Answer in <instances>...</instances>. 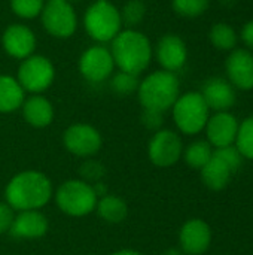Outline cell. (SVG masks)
I'll return each instance as SVG.
<instances>
[{
    "label": "cell",
    "mask_w": 253,
    "mask_h": 255,
    "mask_svg": "<svg viewBox=\"0 0 253 255\" xmlns=\"http://www.w3.org/2000/svg\"><path fill=\"white\" fill-rule=\"evenodd\" d=\"M51 179L37 170H24L9 179L4 188L6 203L16 212L40 211L52 199Z\"/></svg>",
    "instance_id": "1"
},
{
    "label": "cell",
    "mask_w": 253,
    "mask_h": 255,
    "mask_svg": "<svg viewBox=\"0 0 253 255\" xmlns=\"http://www.w3.org/2000/svg\"><path fill=\"white\" fill-rule=\"evenodd\" d=\"M110 54L119 70L139 76L151 63L152 45L143 33L127 28L112 40Z\"/></svg>",
    "instance_id": "2"
},
{
    "label": "cell",
    "mask_w": 253,
    "mask_h": 255,
    "mask_svg": "<svg viewBox=\"0 0 253 255\" xmlns=\"http://www.w3.org/2000/svg\"><path fill=\"white\" fill-rule=\"evenodd\" d=\"M137 96L143 109H152L164 114L167 109L173 108L174 102L180 96V84L173 72L157 70L140 81Z\"/></svg>",
    "instance_id": "3"
},
{
    "label": "cell",
    "mask_w": 253,
    "mask_h": 255,
    "mask_svg": "<svg viewBox=\"0 0 253 255\" xmlns=\"http://www.w3.org/2000/svg\"><path fill=\"white\" fill-rule=\"evenodd\" d=\"M84 25L89 37L95 42H112L122 27L121 12L109 0H95L84 15Z\"/></svg>",
    "instance_id": "4"
},
{
    "label": "cell",
    "mask_w": 253,
    "mask_h": 255,
    "mask_svg": "<svg viewBox=\"0 0 253 255\" xmlns=\"http://www.w3.org/2000/svg\"><path fill=\"white\" fill-rule=\"evenodd\" d=\"M54 199L61 212L75 218L89 215L95 211L98 200L92 185L82 179H69L63 182L57 188Z\"/></svg>",
    "instance_id": "5"
},
{
    "label": "cell",
    "mask_w": 253,
    "mask_h": 255,
    "mask_svg": "<svg viewBox=\"0 0 253 255\" xmlns=\"http://www.w3.org/2000/svg\"><path fill=\"white\" fill-rule=\"evenodd\" d=\"M171 109L174 124L182 133L197 134L204 130L210 109L200 93L189 91L183 96H179Z\"/></svg>",
    "instance_id": "6"
},
{
    "label": "cell",
    "mask_w": 253,
    "mask_h": 255,
    "mask_svg": "<svg viewBox=\"0 0 253 255\" xmlns=\"http://www.w3.org/2000/svg\"><path fill=\"white\" fill-rule=\"evenodd\" d=\"M55 78V69L49 58L43 55H30L24 58L18 67L16 79L24 88L31 94H40L48 90Z\"/></svg>",
    "instance_id": "7"
},
{
    "label": "cell",
    "mask_w": 253,
    "mask_h": 255,
    "mask_svg": "<svg viewBox=\"0 0 253 255\" xmlns=\"http://www.w3.org/2000/svg\"><path fill=\"white\" fill-rule=\"evenodd\" d=\"M42 24L45 30L58 39L73 36L78 28V18L73 6L67 0H48L42 9Z\"/></svg>",
    "instance_id": "8"
},
{
    "label": "cell",
    "mask_w": 253,
    "mask_h": 255,
    "mask_svg": "<svg viewBox=\"0 0 253 255\" xmlns=\"http://www.w3.org/2000/svg\"><path fill=\"white\" fill-rule=\"evenodd\" d=\"M63 143L70 154L88 158L100 151L103 139L100 131L91 124L76 123L66 128L63 134Z\"/></svg>",
    "instance_id": "9"
},
{
    "label": "cell",
    "mask_w": 253,
    "mask_h": 255,
    "mask_svg": "<svg viewBox=\"0 0 253 255\" xmlns=\"http://www.w3.org/2000/svg\"><path fill=\"white\" fill-rule=\"evenodd\" d=\"M183 154V143L173 130L161 128L155 131L148 145V157L158 167H170L176 164Z\"/></svg>",
    "instance_id": "10"
},
{
    "label": "cell",
    "mask_w": 253,
    "mask_h": 255,
    "mask_svg": "<svg viewBox=\"0 0 253 255\" xmlns=\"http://www.w3.org/2000/svg\"><path fill=\"white\" fill-rule=\"evenodd\" d=\"M115 61L110 49L103 45L89 46L79 58V72L89 82H103L113 73Z\"/></svg>",
    "instance_id": "11"
},
{
    "label": "cell",
    "mask_w": 253,
    "mask_h": 255,
    "mask_svg": "<svg viewBox=\"0 0 253 255\" xmlns=\"http://www.w3.org/2000/svg\"><path fill=\"white\" fill-rule=\"evenodd\" d=\"M212 232L207 223L194 218L186 221L179 233V244L182 253L186 255H203L210 247Z\"/></svg>",
    "instance_id": "12"
},
{
    "label": "cell",
    "mask_w": 253,
    "mask_h": 255,
    "mask_svg": "<svg viewBox=\"0 0 253 255\" xmlns=\"http://www.w3.org/2000/svg\"><path fill=\"white\" fill-rule=\"evenodd\" d=\"M1 46L7 55L24 60L33 55L36 48V36L30 27L24 24H12L1 36Z\"/></svg>",
    "instance_id": "13"
},
{
    "label": "cell",
    "mask_w": 253,
    "mask_h": 255,
    "mask_svg": "<svg viewBox=\"0 0 253 255\" xmlns=\"http://www.w3.org/2000/svg\"><path fill=\"white\" fill-rule=\"evenodd\" d=\"M204 128L207 133V142L215 148H224L236 142L239 123L230 112H216L213 117H209Z\"/></svg>",
    "instance_id": "14"
},
{
    "label": "cell",
    "mask_w": 253,
    "mask_h": 255,
    "mask_svg": "<svg viewBox=\"0 0 253 255\" xmlns=\"http://www.w3.org/2000/svg\"><path fill=\"white\" fill-rule=\"evenodd\" d=\"M157 58L163 70L176 72L182 69L188 58V49L185 42L176 34H166L157 45Z\"/></svg>",
    "instance_id": "15"
},
{
    "label": "cell",
    "mask_w": 253,
    "mask_h": 255,
    "mask_svg": "<svg viewBox=\"0 0 253 255\" xmlns=\"http://www.w3.org/2000/svg\"><path fill=\"white\" fill-rule=\"evenodd\" d=\"M230 84L240 90H253V54L248 49H233L227 58Z\"/></svg>",
    "instance_id": "16"
},
{
    "label": "cell",
    "mask_w": 253,
    "mask_h": 255,
    "mask_svg": "<svg viewBox=\"0 0 253 255\" xmlns=\"http://www.w3.org/2000/svg\"><path fill=\"white\" fill-rule=\"evenodd\" d=\"M49 223L40 211H22L13 217L9 235L16 239H39L46 235Z\"/></svg>",
    "instance_id": "17"
},
{
    "label": "cell",
    "mask_w": 253,
    "mask_h": 255,
    "mask_svg": "<svg viewBox=\"0 0 253 255\" xmlns=\"http://www.w3.org/2000/svg\"><path fill=\"white\" fill-rule=\"evenodd\" d=\"M209 109L216 112H227L236 103V91L233 85L222 78H210L203 85L200 93Z\"/></svg>",
    "instance_id": "18"
},
{
    "label": "cell",
    "mask_w": 253,
    "mask_h": 255,
    "mask_svg": "<svg viewBox=\"0 0 253 255\" xmlns=\"http://www.w3.org/2000/svg\"><path fill=\"white\" fill-rule=\"evenodd\" d=\"M21 109L27 124H30L34 128H45L51 126V123L54 121V106L42 94H33L28 99H25Z\"/></svg>",
    "instance_id": "19"
},
{
    "label": "cell",
    "mask_w": 253,
    "mask_h": 255,
    "mask_svg": "<svg viewBox=\"0 0 253 255\" xmlns=\"http://www.w3.org/2000/svg\"><path fill=\"white\" fill-rule=\"evenodd\" d=\"M25 100V91L16 78L9 75H0V112L10 114L22 106Z\"/></svg>",
    "instance_id": "20"
},
{
    "label": "cell",
    "mask_w": 253,
    "mask_h": 255,
    "mask_svg": "<svg viewBox=\"0 0 253 255\" xmlns=\"http://www.w3.org/2000/svg\"><path fill=\"white\" fill-rule=\"evenodd\" d=\"M231 175H233V172L228 167V164L224 163L215 154L207 161V164L201 169V179H203L204 185L215 191L224 190L228 185Z\"/></svg>",
    "instance_id": "21"
},
{
    "label": "cell",
    "mask_w": 253,
    "mask_h": 255,
    "mask_svg": "<svg viewBox=\"0 0 253 255\" xmlns=\"http://www.w3.org/2000/svg\"><path fill=\"white\" fill-rule=\"evenodd\" d=\"M95 211H97L98 217L109 224H119L128 215L127 203L115 194H106V196L100 197L97 200Z\"/></svg>",
    "instance_id": "22"
},
{
    "label": "cell",
    "mask_w": 253,
    "mask_h": 255,
    "mask_svg": "<svg viewBox=\"0 0 253 255\" xmlns=\"http://www.w3.org/2000/svg\"><path fill=\"white\" fill-rule=\"evenodd\" d=\"M183 160L192 169H203L212 158V145L207 140H195L183 149Z\"/></svg>",
    "instance_id": "23"
},
{
    "label": "cell",
    "mask_w": 253,
    "mask_h": 255,
    "mask_svg": "<svg viewBox=\"0 0 253 255\" xmlns=\"http://www.w3.org/2000/svg\"><path fill=\"white\" fill-rule=\"evenodd\" d=\"M210 42L219 51H233L237 45V33L227 22H218L209 33Z\"/></svg>",
    "instance_id": "24"
},
{
    "label": "cell",
    "mask_w": 253,
    "mask_h": 255,
    "mask_svg": "<svg viewBox=\"0 0 253 255\" xmlns=\"http://www.w3.org/2000/svg\"><path fill=\"white\" fill-rule=\"evenodd\" d=\"M236 148L243 157L253 160V117L246 118L242 124H239Z\"/></svg>",
    "instance_id": "25"
},
{
    "label": "cell",
    "mask_w": 253,
    "mask_h": 255,
    "mask_svg": "<svg viewBox=\"0 0 253 255\" xmlns=\"http://www.w3.org/2000/svg\"><path fill=\"white\" fill-rule=\"evenodd\" d=\"M139 84H140V81H139L137 75H133V73H128V72H122V70H119L110 79L112 91L116 93L118 96H130L133 93H137Z\"/></svg>",
    "instance_id": "26"
},
{
    "label": "cell",
    "mask_w": 253,
    "mask_h": 255,
    "mask_svg": "<svg viewBox=\"0 0 253 255\" xmlns=\"http://www.w3.org/2000/svg\"><path fill=\"white\" fill-rule=\"evenodd\" d=\"M121 12V21L122 24H125L128 28H134L136 25H139L145 15H146V6L142 0H128Z\"/></svg>",
    "instance_id": "27"
},
{
    "label": "cell",
    "mask_w": 253,
    "mask_h": 255,
    "mask_svg": "<svg viewBox=\"0 0 253 255\" xmlns=\"http://www.w3.org/2000/svg\"><path fill=\"white\" fill-rule=\"evenodd\" d=\"M45 0H10L12 12L24 19H31L40 15Z\"/></svg>",
    "instance_id": "28"
},
{
    "label": "cell",
    "mask_w": 253,
    "mask_h": 255,
    "mask_svg": "<svg viewBox=\"0 0 253 255\" xmlns=\"http://www.w3.org/2000/svg\"><path fill=\"white\" fill-rule=\"evenodd\" d=\"M209 7V0H173V9L177 15L195 18L203 15Z\"/></svg>",
    "instance_id": "29"
},
{
    "label": "cell",
    "mask_w": 253,
    "mask_h": 255,
    "mask_svg": "<svg viewBox=\"0 0 253 255\" xmlns=\"http://www.w3.org/2000/svg\"><path fill=\"white\" fill-rule=\"evenodd\" d=\"M79 175H81L82 181L92 185L103 179V176L106 175V169L97 160H85L79 167Z\"/></svg>",
    "instance_id": "30"
},
{
    "label": "cell",
    "mask_w": 253,
    "mask_h": 255,
    "mask_svg": "<svg viewBox=\"0 0 253 255\" xmlns=\"http://www.w3.org/2000/svg\"><path fill=\"white\" fill-rule=\"evenodd\" d=\"M216 157H219L224 163L228 164V167L231 169L233 173H236L243 161V155L239 152V149L233 145L230 146H224V148H216V151L213 152Z\"/></svg>",
    "instance_id": "31"
},
{
    "label": "cell",
    "mask_w": 253,
    "mask_h": 255,
    "mask_svg": "<svg viewBox=\"0 0 253 255\" xmlns=\"http://www.w3.org/2000/svg\"><path fill=\"white\" fill-rule=\"evenodd\" d=\"M163 123H164L163 112L152 111V109H143V112H142V124L148 130L158 131V130H161Z\"/></svg>",
    "instance_id": "32"
},
{
    "label": "cell",
    "mask_w": 253,
    "mask_h": 255,
    "mask_svg": "<svg viewBox=\"0 0 253 255\" xmlns=\"http://www.w3.org/2000/svg\"><path fill=\"white\" fill-rule=\"evenodd\" d=\"M15 211L4 202L1 203L0 202V235H4V233H9L10 230V226L13 223V214Z\"/></svg>",
    "instance_id": "33"
},
{
    "label": "cell",
    "mask_w": 253,
    "mask_h": 255,
    "mask_svg": "<svg viewBox=\"0 0 253 255\" xmlns=\"http://www.w3.org/2000/svg\"><path fill=\"white\" fill-rule=\"evenodd\" d=\"M242 39L246 43V46H249L251 49H253V19L249 21L243 27V30H242Z\"/></svg>",
    "instance_id": "34"
},
{
    "label": "cell",
    "mask_w": 253,
    "mask_h": 255,
    "mask_svg": "<svg viewBox=\"0 0 253 255\" xmlns=\"http://www.w3.org/2000/svg\"><path fill=\"white\" fill-rule=\"evenodd\" d=\"M110 255H142L139 251H134V250H119L116 253Z\"/></svg>",
    "instance_id": "35"
},
{
    "label": "cell",
    "mask_w": 253,
    "mask_h": 255,
    "mask_svg": "<svg viewBox=\"0 0 253 255\" xmlns=\"http://www.w3.org/2000/svg\"><path fill=\"white\" fill-rule=\"evenodd\" d=\"M163 255H185L182 253V250H177V248H170L167 251H164Z\"/></svg>",
    "instance_id": "36"
},
{
    "label": "cell",
    "mask_w": 253,
    "mask_h": 255,
    "mask_svg": "<svg viewBox=\"0 0 253 255\" xmlns=\"http://www.w3.org/2000/svg\"><path fill=\"white\" fill-rule=\"evenodd\" d=\"M67 1H70V3H72V1H82V0H67Z\"/></svg>",
    "instance_id": "37"
},
{
    "label": "cell",
    "mask_w": 253,
    "mask_h": 255,
    "mask_svg": "<svg viewBox=\"0 0 253 255\" xmlns=\"http://www.w3.org/2000/svg\"><path fill=\"white\" fill-rule=\"evenodd\" d=\"M45 1H48V0H45Z\"/></svg>",
    "instance_id": "38"
}]
</instances>
